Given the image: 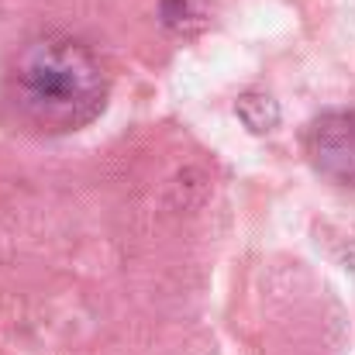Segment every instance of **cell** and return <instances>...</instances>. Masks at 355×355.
Masks as SVG:
<instances>
[{
	"mask_svg": "<svg viewBox=\"0 0 355 355\" xmlns=\"http://www.w3.org/2000/svg\"><path fill=\"white\" fill-rule=\"evenodd\" d=\"M7 94L31 128L62 135L90 124L104 111L107 76L83 42L69 35H42L17 52Z\"/></svg>",
	"mask_w": 355,
	"mask_h": 355,
	"instance_id": "cell-1",
	"label": "cell"
},
{
	"mask_svg": "<svg viewBox=\"0 0 355 355\" xmlns=\"http://www.w3.org/2000/svg\"><path fill=\"white\" fill-rule=\"evenodd\" d=\"M307 152L328 180L355 187V114H321L307 131Z\"/></svg>",
	"mask_w": 355,
	"mask_h": 355,
	"instance_id": "cell-2",
	"label": "cell"
},
{
	"mask_svg": "<svg viewBox=\"0 0 355 355\" xmlns=\"http://www.w3.org/2000/svg\"><path fill=\"white\" fill-rule=\"evenodd\" d=\"M159 17L176 35H197L211 24V0H159Z\"/></svg>",
	"mask_w": 355,
	"mask_h": 355,
	"instance_id": "cell-3",
	"label": "cell"
},
{
	"mask_svg": "<svg viewBox=\"0 0 355 355\" xmlns=\"http://www.w3.org/2000/svg\"><path fill=\"white\" fill-rule=\"evenodd\" d=\"M238 114H241V121H245L252 131H272V124L279 121L276 104H272L269 97H262V94H245V97L238 101Z\"/></svg>",
	"mask_w": 355,
	"mask_h": 355,
	"instance_id": "cell-4",
	"label": "cell"
}]
</instances>
